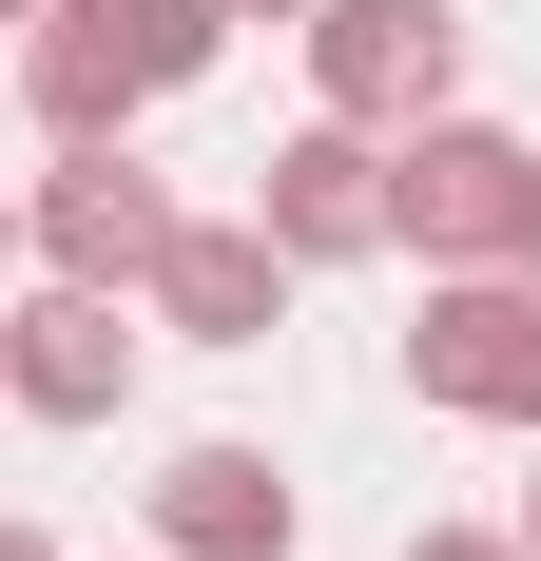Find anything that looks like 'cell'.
Wrapping results in <instances>:
<instances>
[{
	"label": "cell",
	"instance_id": "obj_10",
	"mask_svg": "<svg viewBox=\"0 0 541 561\" xmlns=\"http://www.w3.org/2000/svg\"><path fill=\"white\" fill-rule=\"evenodd\" d=\"M406 561H522V523H406Z\"/></svg>",
	"mask_w": 541,
	"mask_h": 561
},
{
	"label": "cell",
	"instance_id": "obj_6",
	"mask_svg": "<svg viewBox=\"0 0 541 561\" xmlns=\"http://www.w3.org/2000/svg\"><path fill=\"white\" fill-rule=\"evenodd\" d=\"M252 214H270V252H290V272H368V252H387V136L310 98V116L252 156Z\"/></svg>",
	"mask_w": 541,
	"mask_h": 561
},
{
	"label": "cell",
	"instance_id": "obj_16",
	"mask_svg": "<svg viewBox=\"0 0 541 561\" xmlns=\"http://www.w3.org/2000/svg\"><path fill=\"white\" fill-rule=\"evenodd\" d=\"M0 20H39V0H0Z\"/></svg>",
	"mask_w": 541,
	"mask_h": 561
},
{
	"label": "cell",
	"instance_id": "obj_9",
	"mask_svg": "<svg viewBox=\"0 0 541 561\" xmlns=\"http://www.w3.org/2000/svg\"><path fill=\"white\" fill-rule=\"evenodd\" d=\"M156 542L174 561H310V504L270 446H174L156 465Z\"/></svg>",
	"mask_w": 541,
	"mask_h": 561
},
{
	"label": "cell",
	"instance_id": "obj_8",
	"mask_svg": "<svg viewBox=\"0 0 541 561\" xmlns=\"http://www.w3.org/2000/svg\"><path fill=\"white\" fill-rule=\"evenodd\" d=\"M136 310H156L174 348H270V330H290V252H270V214H174V252L136 272Z\"/></svg>",
	"mask_w": 541,
	"mask_h": 561
},
{
	"label": "cell",
	"instance_id": "obj_13",
	"mask_svg": "<svg viewBox=\"0 0 541 561\" xmlns=\"http://www.w3.org/2000/svg\"><path fill=\"white\" fill-rule=\"evenodd\" d=\"M522 272H541V194H522Z\"/></svg>",
	"mask_w": 541,
	"mask_h": 561
},
{
	"label": "cell",
	"instance_id": "obj_4",
	"mask_svg": "<svg viewBox=\"0 0 541 561\" xmlns=\"http://www.w3.org/2000/svg\"><path fill=\"white\" fill-rule=\"evenodd\" d=\"M406 388L464 407V426H522V446H541V272H426Z\"/></svg>",
	"mask_w": 541,
	"mask_h": 561
},
{
	"label": "cell",
	"instance_id": "obj_14",
	"mask_svg": "<svg viewBox=\"0 0 541 561\" xmlns=\"http://www.w3.org/2000/svg\"><path fill=\"white\" fill-rule=\"evenodd\" d=\"M522 561H541V484H522Z\"/></svg>",
	"mask_w": 541,
	"mask_h": 561
},
{
	"label": "cell",
	"instance_id": "obj_7",
	"mask_svg": "<svg viewBox=\"0 0 541 561\" xmlns=\"http://www.w3.org/2000/svg\"><path fill=\"white\" fill-rule=\"evenodd\" d=\"M136 348H156L136 290H78V272H58L39 310H0V407H39V426H116V407H136Z\"/></svg>",
	"mask_w": 541,
	"mask_h": 561
},
{
	"label": "cell",
	"instance_id": "obj_5",
	"mask_svg": "<svg viewBox=\"0 0 541 561\" xmlns=\"http://www.w3.org/2000/svg\"><path fill=\"white\" fill-rule=\"evenodd\" d=\"M290 39H310V98L368 116V136H406V116L464 98V0H310Z\"/></svg>",
	"mask_w": 541,
	"mask_h": 561
},
{
	"label": "cell",
	"instance_id": "obj_17",
	"mask_svg": "<svg viewBox=\"0 0 541 561\" xmlns=\"http://www.w3.org/2000/svg\"><path fill=\"white\" fill-rule=\"evenodd\" d=\"M156 561H174V542H156Z\"/></svg>",
	"mask_w": 541,
	"mask_h": 561
},
{
	"label": "cell",
	"instance_id": "obj_2",
	"mask_svg": "<svg viewBox=\"0 0 541 561\" xmlns=\"http://www.w3.org/2000/svg\"><path fill=\"white\" fill-rule=\"evenodd\" d=\"M522 194H541V136L464 98L387 136V252H426V272H522Z\"/></svg>",
	"mask_w": 541,
	"mask_h": 561
},
{
	"label": "cell",
	"instance_id": "obj_1",
	"mask_svg": "<svg viewBox=\"0 0 541 561\" xmlns=\"http://www.w3.org/2000/svg\"><path fill=\"white\" fill-rule=\"evenodd\" d=\"M232 58V0H39L20 20V116L39 136H136Z\"/></svg>",
	"mask_w": 541,
	"mask_h": 561
},
{
	"label": "cell",
	"instance_id": "obj_11",
	"mask_svg": "<svg viewBox=\"0 0 541 561\" xmlns=\"http://www.w3.org/2000/svg\"><path fill=\"white\" fill-rule=\"evenodd\" d=\"M0 561H58V542H39V523H0Z\"/></svg>",
	"mask_w": 541,
	"mask_h": 561
},
{
	"label": "cell",
	"instance_id": "obj_3",
	"mask_svg": "<svg viewBox=\"0 0 541 561\" xmlns=\"http://www.w3.org/2000/svg\"><path fill=\"white\" fill-rule=\"evenodd\" d=\"M174 214H194V194H174L136 136H58V174L20 194V252H39V272H78V290H136V272L174 252Z\"/></svg>",
	"mask_w": 541,
	"mask_h": 561
},
{
	"label": "cell",
	"instance_id": "obj_12",
	"mask_svg": "<svg viewBox=\"0 0 541 561\" xmlns=\"http://www.w3.org/2000/svg\"><path fill=\"white\" fill-rule=\"evenodd\" d=\"M232 20H310V0H232Z\"/></svg>",
	"mask_w": 541,
	"mask_h": 561
},
{
	"label": "cell",
	"instance_id": "obj_15",
	"mask_svg": "<svg viewBox=\"0 0 541 561\" xmlns=\"http://www.w3.org/2000/svg\"><path fill=\"white\" fill-rule=\"evenodd\" d=\"M0 272H20V214H0Z\"/></svg>",
	"mask_w": 541,
	"mask_h": 561
}]
</instances>
